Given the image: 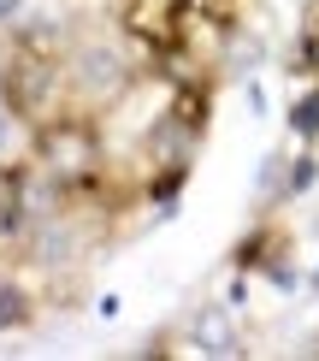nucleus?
<instances>
[{"mask_svg": "<svg viewBox=\"0 0 319 361\" xmlns=\"http://www.w3.org/2000/svg\"><path fill=\"white\" fill-rule=\"evenodd\" d=\"M101 154H106L101 130L89 125V118H71V113L48 118V125H42V137H36V172L54 178V184H65V190L89 184L95 166H101Z\"/></svg>", "mask_w": 319, "mask_h": 361, "instance_id": "obj_1", "label": "nucleus"}, {"mask_svg": "<svg viewBox=\"0 0 319 361\" xmlns=\"http://www.w3.org/2000/svg\"><path fill=\"white\" fill-rule=\"evenodd\" d=\"M24 320H30V296L18 284H6V290H0V332H12V326H24Z\"/></svg>", "mask_w": 319, "mask_h": 361, "instance_id": "obj_3", "label": "nucleus"}, {"mask_svg": "<svg viewBox=\"0 0 319 361\" xmlns=\"http://www.w3.org/2000/svg\"><path fill=\"white\" fill-rule=\"evenodd\" d=\"M290 130H296L301 142H319V83L296 95V107H290Z\"/></svg>", "mask_w": 319, "mask_h": 361, "instance_id": "obj_2", "label": "nucleus"}, {"mask_svg": "<svg viewBox=\"0 0 319 361\" xmlns=\"http://www.w3.org/2000/svg\"><path fill=\"white\" fill-rule=\"evenodd\" d=\"M12 12H18V0H0V18H12Z\"/></svg>", "mask_w": 319, "mask_h": 361, "instance_id": "obj_4", "label": "nucleus"}]
</instances>
